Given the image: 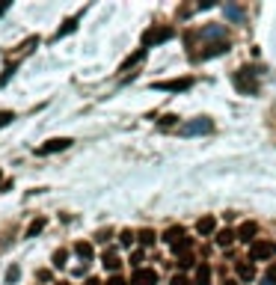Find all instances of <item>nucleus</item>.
Returning <instances> with one entry per match:
<instances>
[{"label": "nucleus", "instance_id": "20e7f679", "mask_svg": "<svg viewBox=\"0 0 276 285\" xmlns=\"http://www.w3.org/2000/svg\"><path fill=\"white\" fill-rule=\"evenodd\" d=\"M235 86H238L244 95H255V92H258V83H255V77L249 74V68L235 71Z\"/></svg>", "mask_w": 276, "mask_h": 285}, {"label": "nucleus", "instance_id": "f8f14e48", "mask_svg": "<svg viewBox=\"0 0 276 285\" xmlns=\"http://www.w3.org/2000/svg\"><path fill=\"white\" fill-rule=\"evenodd\" d=\"M45 226H48V217H36V220L27 226V232H24V235H27V238H36V235H39Z\"/></svg>", "mask_w": 276, "mask_h": 285}, {"label": "nucleus", "instance_id": "c756f323", "mask_svg": "<svg viewBox=\"0 0 276 285\" xmlns=\"http://www.w3.org/2000/svg\"><path fill=\"white\" fill-rule=\"evenodd\" d=\"M169 285H190V279H187V276H172V282Z\"/></svg>", "mask_w": 276, "mask_h": 285}, {"label": "nucleus", "instance_id": "c9c22d12", "mask_svg": "<svg viewBox=\"0 0 276 285\" xmlns=\"http://www.w3.org/2000/svg\"><path fill=\"white\" fill-rule=\"evenodd\" d=\"M57 285H68V282H57Z\"/></svg>", "mask_w": 276, "mask_h": 285}, {"label": "nucleus", "instance_id": "4468645a", "mask_svg": "<svg viewBox=\"0 0 276 285\" xmlns=\"http://www.w3.org/2000/svg\"><path fill=\"white\" fill-rule=\"evenodd\" d=\"M238 276H241L244 282L255 279V267H252V264H246V261H238Z\"/></svg>", "mask_w": 276, "mask_h": 285}, {"label": "nucleus", "instance_id": "72a5a7b5", "mask_svg": "<svg viewBox=\"0 0 276 285\" xmlns=\"http://www.w3.org/2000/svg\"><path fill=\"white\" fill-rule=\"evenodd\" d=\"M6 9H9V3H0V15H3V12H6Z\"/></svg>", "mask_w": 276, "mask_h": 285}, {"label": "nucleus", "instance_id": "2eb2a0df", "mask_svg": "<svg viewBox=\"0 0 276 285\" xmlns=\"http://www.w3.org/2000/svg\"><path fill=\"white\" fill-rule=\"evenodd\" d=\"M143 57H146V51H143V48H140V51H134V54H131V57H128V60H125V63L119 65V71H128V68H134V65L140 63Z\"/></svg>", "mask_w": 276, "mask_h": 285}, {"label": "nucleus", "instance_id": "39448f33", "mask_svg": "<svg viewBox=\"0 0 276 285\" xmlns=\"http://www.w3.org/2000/svg\"><path fill=\"white\" fill-rule=\"evenodd\" d=\"M71 143H74L71 137H54V140L42 143V146L36 149V155H54V152H65V149H68Z\"/></svg>", "mask_w": 276, "mask_h": 285}, {"label": "nucleus", "instance_id": "dca6fc26", "mask_svg": "<svg viewBox=\"0 0 276 285\" xmlns=\"http://www.w3.org/2000/svg\"><path fill=\"white\" fill-rule=\"evenodd\" d=\"M74 253L80 255L83 261H89V258H92V244H89V241H77V244H74Z\"/></svg>", "mask_w": 276, "mask_h": 285}, {"label": "nucleus", "instance_id": "aec40b11", "mask_svg": "<svg viewBox=\"0 0 276 285\" xmlns=\"http://www.w3.org/2000/svg\"><path fill=\"white\" fill-rule=\"evenodd\" d=\"M137 241H140V244H143V247H152L154 241H157V235H154L152 229H143V232H140V235H137Z\"/></svg>", "mask_w": 276, "mask_h": 285}, {"label": "nucleus", "instance_id": "cd10ccee", "mask_svg": "<svg viewBox=\"0 0 276 285\" xmlns=\"http://www.w3.org/2000/svg\"><path fill=\"white\" fill-rule=\"evenodd\" d=\"M12 119H15V113H12V110H0V128H6Z\"/></svg>", "mask_w": 276, "mask_h": 285}, {"label": "nucleus", "instance_id": "9d476101", "mask_svg": "<svg viewBox=\"0 0 276 285\" xmlns=\"http://www.w3.org/2000/svg\"><path fill=\"white\" fill-rule=\"evenodd\" d=\"M184 238H187V235H184V229H181V226H172V229H166V235H163V241H166L169 247H175V244H181Z\"/></svg>", "mask_w": 276, "mask_h": 285}, {"label": "nucleus", "instance_id": "7ed1b4c3", "mask_svg": "<svg viewBox=\"0 0 276 285\" xmlns=\"http://www.w3.org/2000/svg\"><path fill=\"white\" fill-rule=\"evenodd\" d=\"M193 86V77H175V80H157L152 89H163V92H187Z\"/></svg>", "mask_w": 276, "mask_h": 285}, {"label": "nucleus", "instance_id": "f704fd0d", "mask_svg": "<svg viewBox=\"0 0 276 285\" xmlns=\"http://www.w3.org/2000/svg\"><path fill=\"white\" fill-rule=\"evenodd\" d=\"M226 285H238V282H235V279H226Z\"/></svg>", "mask_w": 276, "mask_h": 285}, {"label": "nucleus", "instance_id": "4be33fe9", "mask_svg": "<svg viewBox=\"0 0 276 285\" xmlns=\"http://www.w3.org/2000/svg\"><path fill=\"white\" fill-rule=\"evenodd\" d=\"M226 15H229L232 21H238V24L244 21V9H241V6H235V3H229V6H226Z\"/></svg>", "mask_w": 276, "mask_h": 285}, {"label": "nucleus", "instance_id": "7c9ffc66", "mask_svg": "<svg viewBox=\"0 0 276 285\" xmlns=\"http://www.w3.org/2000/svg\"><path fill=\"white\" fill-rule=\"evenodd\" d=\"M107 238H110V229H101V232L95 235V241H107Z\"/></svg>", "mask_w": 276, "mask_h": 285}, {"label": "nucleus", "instance_id": "a878e982", "mask_svg": "<svg viewBox=\"0 0 276 285\" xmlns=\"http://www.w3.org/2000/svg\"><path fill=\"white\" fill-rule=\"evenodd\" d=\"M264 285H276V261L267 267V273H264Z\"/></svg>", "mask_w": 276, "mask_h": 285}, {"label": "nucleus", "instance_id": "ddd939ff", "mask_svg": "<svg viewBox=\"0 0 276 285\" xmlns=\"http://www.w3.org/2000/svg\"><path fill=\"white\" fill-rule=\"evenodd\" d=\"M202 36H205V39H217V42H229V39H226V27H205Z\"/></svg>", "mask_w": 276, "mask_h": 285}, {"label": "nucleus", "instance_id": "b1692460", "mask_svg": "<svg viewBox=\"0 0 276 285\" xmlns=\"http://www.w3.org/2000/svg\"><path fill=\"white\" fill-rule=\"evenodd\" d=\"M134 241H137V235H134V232H128V229H125L122 235H119V244H122V247H131Z\"/></svg>", "mask_w": 276, "mask_h": 285}, {"label": "nucleus", "instance_id": "a211bd4d", "mask_svg": "<svg viewBox=\"0 0 276 285\" xmlns=\"http://www.w3.org/2000/svg\"><path fill=\"white\" fill-rule=\"evenodd\" d=\"M235 238H238V235H235L232 229H220V232H217V244H220V247H229Z\"/></svg>", "mask_w": 276, "mask_h": 285}, {"label": "nucleus", "instance_id": "f257e3e1", "mask_svg": "<svg viewBox=\"0 0 276 285\" xmlns=\"http://www.w3.org/2000/svg\"><path fill=\"white\" fill-rule=\"evenodd\" d=\"M172 36H175V27H149V30L143 33V51L160 45V42H169Z\"/></svg>", "mask_w": 276, "mask_h": 285}, {"label": "nucleus", "instance_id": "6ab92c4d", "mask_svg": "<svg viewBox=\"0 0 276 285\" xmlns=\"http://www.w3.org/2000/svg\"><path fill=\"white\" fill-rule=\"evenodd\" d=\"M74 27H77V18H65V21H62V27L57 30V39L68 36V33H74Z\"/></svg>", "mask_w": 276, "mask_h": 285}, {"label": "nucleus", "instance_id": "9b49d317", "mask_svg": "<svg viewBox=\"0 0 276 285\" xmlns=\"http://www.w3.org/2000/svg\"><path fill=\"white\" fill-rule=\"evenodd\" d=\"M214 229H217V220H214V217H202V220L196 223V232H199V235H211Z\"/></svg>", "mask_w": 276, "mask_h": 285}, {"label": "nucleus", "instance_id": "6e6552de", "mask_svg": "<svg viewBox=\"0 0 276 285\" xmlns=\"http://www.w3.org/2000/svg\"><path fill=\"white\" fill-rule=\"evenodd\" d=\"M131 285H157V273L149 270V267H140V270H134Z\"/></svg>", "mask_w": 276, "mask_h": 285}, {"label": "nucleus", "instance_id": "5701e85b", "mask_svg": "<svg viewBox=\"0 0 276 285\" xmlns=\"http://www.w3.org/2000/svg\"><path fill=\"white\" fill-rule=\"evenodd\" d=\"M18 276H21V267H18V264H12V267L6 270V282H9V285L18 282Z\"/></svg>", "mask_w": 276, "mask_h": 285}, {"label": "nucleus", "instance_id": "1a4fd4ad", "mask_svg": "<svg viewBox=\"0 0 276 285\" xmlns=\"http://www.w3.org/2000/svg\"><path fill=\"white\" fill-rule=\"evenodd\" d=\"M255 232H258L255 223H244V226L238 229V241H244V244H255Z\"/></svg>", "mask_w": 276, "mask_h": 285}, {"label": "nucleus", "instance_id": "2f4dec72", "mask_svg": "<svg viewBox=\"0 0 276 285\" xmlns=\"http://www.w3.org/2000/svg\"><path fill=\"white\" fill-rule=\"evenodd\" d=\"M160 125L166 128V125H175V116H163V119H160Z\"/></svg>", "mask_w": 276, "mask_h": 285}, {"label": "nucleus", "instance_id": "423d86ee", "mask_svg": "<svg viewBox=\"0 0 276 285\" xmlns=\"http://www.w3.org/2000/svg\"><path fill=\"white\" fill-rule=\"evenodd\" d=\"M249 255L252 258H273L276 255V244L273 241H255V244H249Z\"/></svg>", "mask_w": 276, "mask_h": 285}, {"label": "nucleus", "instance_id": "473e14b6", "mask_svg": "<svg viewBox=\"0 0 276 285\" xmlns=\"http://www.w3.org/2000/svg\"><path fill=\"white\" fill-rule=\"evenodd\" d=\"M107 285H125L122 276H113V279H107Z\"/></svg>", "mask_w": 276, "mask_h": 285}, {"label": "nucleus", "instance_id": "bb28decb", "mask_svg": "<svg viewBox=\"0 0 276 285\" xmlns=\"http://www.w3.org/2000/svg\"><path fill=\"white\" fill-rule=\"evenodd\" d=\"M193 261H196V258H193V255H190V253L178 255V267H184V270H187V267H193Z\"/></svg>", "mask_w": 276, "mask_h": 285}, {"label": "nucleus", "instance_id": "0eeeda50", "mask_svg": "<svg viewBox=\"0 0 276 285\" xmlns=\"http://www.w3.org/2000/svg\"><path fill=\"white\" fill-rule=\"evenodd\" d=\"M229 54V42H211L202 54H196V60H211V57H223Z\"/></svg>", "mask_w": 276, "mask_h": 285}, {"label": "nucleus", "instance_id": "412c9836", "mask_svg": "<svg viewBox=\"0 0 276 285\" xmlns=\"http://www.w3.org/2000/svg\"><path fill=\"white\" fill-rule=\"evenodd\" d=\"M119 264H122V261H119V255L113 253V250L104 253V267H107V270H119Z\"/></svg>", "mask_w": 276, "mask_h": 285}, {"label": "nucleus", "instance_id": "393cba45", "mask_svg": "<svg viewBox=\"0 0 276 285\" xmlns=\"http://www.w3.org/2000/svg\"><path fill=\"white\" fill-rule=\"evenodd\" d=\"M65 258H68V253H65V250H57V253H54V267H65Z\"/></svg>", "mask_w": 276, "mask_h": 285}, {"label": "nucleus", "instance_id": "f03ea898", "mask_svg": "<svg viewBox=\"0 0 276 285\" xmlns=\"http://www.w3.org/2000/svg\"><path fill=\"white\" fill-rule=\"evenodd\" d=\"M181 137H196V134H211L214 131V122L208 119V116H199V119H190V122H184L181 128Z\"/></svg>", "mask_w": 276, "mask_h": 285}, {"label": "nucleus", "instance_id": "c85d7f7f", "mask_svg": "<svg viewBox=\"0 0 276 285\" xmlns=\"http://www.w3.org/2000/svg\"><path fill=\"white\" fill-rule=\"evenodd\" d=\"M140 261H143V253H134V255H131V264H134L137 270H140Z\"/></svg>", "mask_w": 276, "mask_h": 285}, {"label": "nucleus", "instance_id": "f3484780", "mask_svg": "<svg viewBox=\"0 0 276 285\" xmlns=\"http://www.w3.org/2000/svg\"><path fill=\"white\" fill-rule=\"evenodd\" d=\"M196 285H211V267H208V264H199V270H196Z\"/></svg>", "mask_w": 276, "mask_h": 285}]
</instances>
